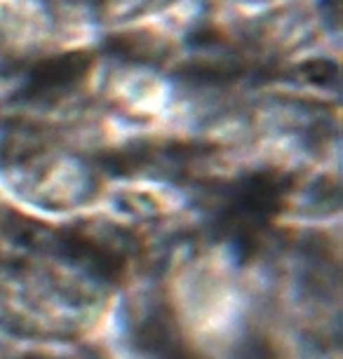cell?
<instances>
[{"label":"cell","instance_id":"obj_1","mask_svg":"<svg viewBox=\"0 0 343 359\" xmlns=\"http://www.w3.org/2000/svg\"><path fill=\"white\" fill-rule=\"evenodd\" d=\"M62 33H120L151 24L179 0H31Z\"/></svg>","mask_w":343,"mask_h":359},{"label":"cell","instance_id":"obj_2","mask_svg":"<svg viewBox=\"0 0 343 359\" xmlns=\"http://www.w3.org/2000/svg\"><path fill=\"white\" fill-rule=\"evenodd\" d=\"M238 5H245V8H252V10H259V8H268L273 5L275 0H235Z\"/></svg>","mask_w":343,"mask_h":359}]
</instances>
